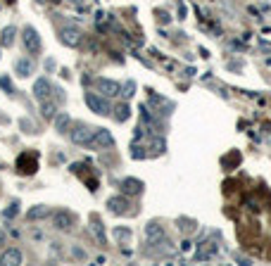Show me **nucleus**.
I'll return each instance as SVG.
<instances>
[{"instance_id": "1", "label": "nucleus", "mask_w": 271, "mask_h": 266, "mask_svg": "<svg viewBox=\"0 0 271 266\" xmlns=\"http://www.w3.org/2000/svg\"><path fill=\"white\" fill-rule=\"evenodd\" d=\"M22 40H24V48H27L31 55H38L43 48L41 43V36H38V31L34 27H27L24 31H22Z\"/></svg>"}, {"instance_id": "2", "label": "nucleus", "mask_w": 271, "mask_h": 266, "mask_svg": "<svg viewBox=\"0 0 271 266\" xmlns=\"http://www.w3.org/2000/svg\"><path fill=\"white\" fill-rule=\"evenodd\" d=\"M143 238H145V242L148 245H160V242H164V228L157 224V221H150V224H145V228H143Z\"/></svg>"}, {"instance_id": "3", "label": "nucleus", "mask_w": 271, "mask_h": 266, "mask_svg": "<svg viewBox=\"0 0 271 266\" xmlns=\"http://www.w3.org/2000/svg\"><path fill=\"white\" fill-rule=\"evenodd\" d=\"M86 105L91 107V112L100 114V117L109 114V105H107V100H105V95L100 98V95H95V93H86Z\"/></svg>"}, {"instance_id": "4", "label": "nucleus", "mask_w": 271, "mask_h": 266, "mask_svg": "<svg viewBox=\"0 0 271 266\" xmlns=\"http://www.w3.org/2000/svg\"><path fill=\"white\" fill-rule=\"evenodd\" d=\"M93 133H95L93 126L79 124V126L71 131V143H74V145H88V143H91V138H93Z\"/></svg>"}, {"instance_id": "5", "label": "nucleus", "mask_w": 271, "mask_h": 266, "mask_svg": "<svg viewBox=\"0 0 271 266\" xmlns=\"http://www.w3.org/2000/svg\"><path fill=\"white\" fill-rule=\"evenodd\" d=\"M114 143V138H112V133L107 131V129H95L93 138H91V143H88V147H93V150H100V147H109Z\"/></svg>"}, {"instance_id": "6", "label": "nucleus", "mask_w": 271, "mask_h": 266, "mask_svg": "<svg viewBox=\"0 0 271 266\" xmlns=\"http://www.w3.org/2000/svg\"><path fill=\"white\" fill-rule=\"evenodd\" d=\"M98 93H102L105 98H117L122 95V86L112 79H98Z\"/></svg>"}, {"instance_id": "7", "label": "nucleus", "mask_w": 271, "mask_h": 266, "mask_svg": "<svg viewBox=\"0 0 271 266\" xmlns=\"http://www.w3.org/2000/svg\"><path fill=\"white\" fill-rule=\"evenodd\" d=\"M60 40H62L65 45H69V48H76V45L81 43V31L74 27H65L60 31Z\"/></svg>"}, {"instance_id": "8", "label": "nucleus", "mask_w": 271, "mask_h": 266, "mask_svg": "<svg viewBox=\"0 0 271 266\" xmlns=\"http://www.w3.org/2000/svg\"><path fill=\"white\" fill-rule=\"evenodd\" d=\"M71 226H74V216L69 212L53 214V228H57V231H71Z\"/></svg>"}, {"instance_id": "9", "label": "nucleus", "mask_w": 271, "mask_h": 266, "mask_svg": "<svg viewBox=\"0 0 271 266\" xmlns=\"http://www.w3.org/2000/svg\"><path fill=\"white\" fill-rule=\"evenodd\" d=\"M22 262H24V257H22V250H17V247H10V250H5L0 254V264L2 266H19Z\"/></svg>"}, {"instance_id": "10", "label": "nucleus", "mask_w": 271, "mask_h": 266, "mask_svg": "<svg viewBox=\"0 0 271 266\" xmlns=\"http://www.w3.org/2000/svg\"><path fill=\"white\" fill-rule=\"evenodd\" d=\"M143 181H138V178H124L122 181V190L126 195H140L143 193Z\"/></svg>"}, {"instance_id": "11", "label": "nucleus", "mask_w": 271, "mask_h": 266, "mask_svg": "<svg viewBox=\"0 0 271 266\" xmlns=\"http://www.w3.org/2000/svg\"><path fill=\"white\" fill-rule=\"evenodd\" d=\"M45 216H50V207H48V204H36V207H31L27 212L29 221H41Z\"/></svg>"}, {"instance_id": "12", "label": "nucleus", "mask_w": 271, "mask_h": 266, "mask_svg": "<svg viewBox=\"0 0 271 266\" xmlns=\"http://www.w3.org/2000/svg\"><path fill=\"white\" fill-rule=\"evenodd\" d=\"M48 93H50V81L48 79H38L34 83V95L38 98V100H48Z\"/></svg>"}, {"instance_id": "13", "label": "nucleus", "mask_w": 271, "mask_h": 266, "mask_svg": "<svg viewBox=\"0 0 271 266\" xmlns=\"http://www.w3.org/2000/svg\"><path fill=\"white\" fill-rule=\"evenodd\" d=\"M107 209L112 214H126V209H129V202L124 198H109L107 200Z\"/></svg>"}, {"instance_id": "14", "label": "nucleus", "mask_w": 271, "mask_h": 266, "mask_svg": "<svg viewBox=\"0 0 271 266\" xmlns=\"http://www.w3.org/2000/svg\"><path fill=\"white\" fill-rule=\"evenodd\" d=\"M53 121H55V131H57V133H67L69 126H71V119H69V114H57Z\"/></svg>"}, {"instance_id": "15", "label": "nucleus", "mask_w": 271, "mask_h": 266, "mask_svg": "<svg viewBox=\"0 0 271 266\" xmlns=\"http://www.w3.org/2000/svg\"><path fill=\"white\" fill-rule=\"evenodd\" d=\"M14 38H17V29L14 27H5L2 29V33H0V43L5 45V48H10L14 43Z\"/></svg>"}, {"instance_id": "16", "label": "nucleus", "mask_w": 271, "mask_h": 266, "mask_svg": "<svg viewBox=\"0 0 271 266\" xmlns=\"http://www.w3.org/2000/svg\"><path fill=\"white\" fill-rule=\"evenodd\" d=\"M41 114H43V119H55V117H57V105L50 102V100H43L41 102Z\"/></svg>"}, {"instance_id": "17", "label": "nucleus", "mask_w": 271, "mask_h": 266, "mask_svg": "<svg viewBox=\"0 0 271 266\" xmlns=\"http://www.w3.org/2000/svg\"><path fill=\"white\" fill-rule=\"evenodd\" d=\"M131 117V107L126 105V102H119V105L114 107V119L117 121H126Z\"/></svg>"}, {"instance_id": "18", "label": "nucleus", "mask_w": 271, "mask_h": 266, "mask_svg": "<svg viewBox=\"0 0 271 266\" xmlns=\"http://www.w3.org/2000/svg\"><path fill=\"white\" fill-rule=\"evenodd\" d=\"M91 228H93L98 242H100V245H105L107 240H105V231H102V224H100V219H98V216H93V226H91Z\"/></svg>"}, {"instance_id": "19", "label": "nucleus", "mask_w": 271, "mask_h": 266, "mask_svg": "<svg viewBox=\"0 0 271 266\" xmlns=\"http://www.w3.org/2000/svg\"><path fill=\"white\" fill-rule=\"evenodd\" d=\"M112 235L119 240V242H129L131 240V231L129 228H122V226H117L114 231H112Z\"/></svg>"}, {"instance_id": "20", "label": "nucleus", "mask_w": 271, "mask_h": 266, "mask_svg": "<svg viewBox=\"0 0 271 266\" xmlns=\"http://www.w3.org/2000/svg\"><path fill=\"white\" fill-rule=\"evenodd\" d=\"M17 74H19V76H29V74H31V62H29V60H19V62H17Z\"/></svg>"}, {"instance_id": "21", "label": "nucleus", "mask_w": 271, "mask_h": 266, "mask_svg": "<svg viewBox=\"0 0 271 266\" xmlns=\"http://www.w3.org/2000/svg\"><path fill=\"white\" fill-rule=\"evenodd\" d=\"M178 228L181 231H186V233H190V231H195V221H190V219H178Z\"/></svg>"}, {"instance_id": "22", "label": "nucleus", "mask_w": 271, "mask_h": 266, "mask_svg": "<svg viewBox=\"0 0 271 266\" xmlns=\"http://www.w3.org/2000/svg\"><path fill=\"white\" fill-rule=\"evenodd\" d=\"M17 214H19V204L12 202V204H10V209H5V216H7V219H14Z\"/></svg>"}, {"instance_id": "23", "label": "nucleus", "mask_w": 271, "mask_h": 266, "mask_svg": "<svg viewBox=\"0 0 271 266\" xmlns=\"http://www.w3.org/2000/svg\"><path fill=\"white\" fill-rule=\"evenodd\" d=\"M134 91H136V83H134V81H129V83H126V86L122 88V95L131 98V95H134Z\"/></svg>"}, {"instance_id": "24", "label": "nucleus", "mask_w": 271, "mask_h": 266, "mask_svg": "<svg viewBox=\"0 0 271 266\" xmlns=\"http://www.w3.org/2000/svg\"><path fill=\"white\" fill-rule=\"evenodd\" d=\"M190 247H193L190 240H183V242H181V252H190Z\"/></svg>"}, {"instance_id": "25", "label": "nucleus", "mask_w": 271, "mask_h": 266, "mask_svg": "<svg viewBox=\"0 0 271 266\" xmlns=\"http://www.w3.org/2000/svg\"><path fill=\"white\" fill-rule=\"evenodd\" d=\"M5 242H7V235H5V233H2V231H0V250H2V247H5Z\"/></svg>"}]
</instances>
